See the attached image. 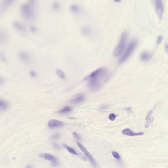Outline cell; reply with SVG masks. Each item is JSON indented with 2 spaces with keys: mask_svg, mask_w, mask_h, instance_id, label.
Here are the masks:
<instances>
[{
  "mask_svg": "<svg viewBox=\"0 0 168 168\" xmlns=\"http://www.w3.org/2000/svg\"><path fill=\"white\" fill-rule=\"evenodd\" d=\"M9 104L7 102L2 99H0V109H5L8 107Z\"/></svg>",
  "mask_w": 168,
  "mask_h": 168,
  "instance_id": "obj_20",
  "label": "cell"
},
{
  "mask_svg": "<svg viewBox=\"0 0 168 168\" xmlns=\"http://www.w3.org/2000/svg\"><path fill=\"white\" fill-rule=\"evenodd\" d=\"M86 98V96L83 93H79L76 95L71 99L70 102L74 104L81 103Z\"/></svg>",
  "mask_w": 168,
  "mask_h": 168,
  "instance_id": "obj_10",
  "label": "cell"
},
{
  "mask_svg": "<svg viewBox=\"0 0 168 168\" xmlns=\"http://www.w3.org/2000/svg\"><path fill=\"white\" fill-rule=\"evenodd\" d=\"M63 147L69 151V152L71 153V154H73L76 155H78L77 153L73 148L68 146L67 145L65 144H63Z\"/></svg>",
  "mask_w": 168,
  "mask_h": 168,
  "instance_id": "obj_21",
  "label": "cell"
},
{
  "mask_svg": "<svg viewBox=\"0 0 168 168\" xmlns=\"http://www.w3.org/2000/svg\"><path fill=\"white\" fill-rule=\"evenodd\" d=\"M124 109L128 112H129L130 111H131L132 110L131 108V107H126L124 108Z\"/></svg>",
  "mask_w": 168,
  "mask_h": 168,
  "instance_id": "obj_34",
  "label": "cell"
},
{
  "mask_svg": "<svg viewBox=\"0 0 168 168\" xmlns=\"http://www.w3.org/2000/svg\"><path fill=\"white\" fill-rule=\"evenodd\" d=\"M8 36L6 32L3 30H0V45L6 44L8 41Z\"/></svg>",
  "mask_w": 168,
  "mask_h": 168,
  "instance_id": "obj_13",
  "label": "cell"
},
{
  "mask_svg": "<svg viewBox=\"0 0 168 168\" xmlns=\"http://www.w3.org/2000/svg\"><path fill=\"white\" fill-rule=\"evenodd\" d=\"M52 7L55 10L57 11L60 9L61 7V5L58 2L54 1L52 3Z\"/></svg>",
  "mask_w": 168,
  "mask_h": 168,
  "instance_id": "obj_23",
  "label": "cell"
},
{
  "mask_svg": "<svg viewBox=\"0 0 168 168\" xmlns=\"http://www.w3.org/2000/svg\"><path fill=\"white\" fill-rule=\"evenodd\" d=\"M72 109L70 106H66L60 110L59 112L60 113H67L72 111Z\"/></svg>",
  "mask_w": 168,
  "mask_h": 168,
  "instance_id": "obj_19",
  "label": "cell"
},
{
  "mask_svg": "<svg viewBox=\"0 0 168 168\" xmlns=\"http://www.w3.org/2000/svg\"><path fill=\"white\" fill-rule=\"evenodd\" d=\"M137 45L138 42L136 40L134 39L131 41L124 53L120 58V63H123L128 59L135 50Z\"/></svg>",
  "mask_w": 168,
  "mask_h": 168,
  "instance_id": "obj_4",
  "label": "cell"
},
{
  "mask_svg": "<svg viewBox=\"0 0 168 168\" xmlns=\"http://www.w3.org/2000/svg\"><path fill=\"white\" fill-rule=\"evenodd\" d=\"M40 157L43 158L45 159L51 161L52 162V165L56 166L58 165V163L57 158L55 156L49 153H44L41 154L39 156Z\"/></svg>",
  "mask_w": 168,
  "mask_h": 168,
  "instance_id": "obj_8",
  "label": "cell"
},
{
  "mask_svg": "<svg viewBox=\"0 0 168 168\" xmlns=\"http://www.w3.org/2000/svg\"><path fill=\"white\" fill-rule=\"evenodd\" d=\"M127 38V32L124 31L123 32L120 37L119 43L114 50V55L115 57H118L122 53L126 45Z\"/></svg>",
  "mask_w": 168,
  "mask_h": 168,
  "instance_id": "obj_3",
  "label": "cell"
},
{
  "mask_svg": "<svg viewBox=\"0 0 168 168\" xmlns=\"http://www.w3.org/2000/svg\"><path fill=\"white\" fill-rule=\"evenodd\" d=\"M4 81V79L2 77H1L0 76V85L2 84L3 83Z\"/></svg>",
  "mask_w": 168,
  "mask_h": 168,
  "instance_id": "obj_35",
  "label": "cell"
},
{
  "mask_svg": "<svg viewBox=\"0 0 168 168\" xmlns=\"http://www.w3.org/2000/svg\"><path fill=\"white\" fill-rule=\"evenodd\" d=\"M116 117V115L114 114H111L109 116V119L112 120V121L114 120L115 119Z\"/></svg>",
  "mask_w": 168,
  "mask_h": 168,
  "instance_id": "obj_32",
  "label": "cell"
},
{
  "mask_svg": "<svg viewBox=\"0 0 168 168\" xmlns=\"http://www.w3.org/2000/svg\"><path fill=\"white\" fill-rule=\"evenodd\" d=\"M122 133L125 135L129 136H141L143 135L144 133L143 132L135 133L129 129H125L122 130Z\"/></svg>",
  "mask_w": 168,
  "mask_h": 168,
  "instance_id": "obj_14",
  "label": "cell"
},
{
  "mask_svg": "<svg viewBox=\"0 0 168 168\" xmlns=\"http://www.w3.org/2000/svg\"><path fill=\"white\" fill-rule=\"evenodd\" d=\"M151 58V55L148 52H144L141 54L140 59L144 62H146L150 60Z\"/></svg>",
  "mask_w": 168,
  "mask_h": 168,
  "instance_id": "obj_15",
  "label": "cell"
},
{
  "mask_svg": "<svg viewBox=\"0 0 168 168\" xmlns=\"http://www.w3.org/2000/svg\"><path fill=\"white\" fill-rule=\"evenodd\" d=\"M29 75L31 77H35L37 76V73L35 71H33V70H31L29 72Z\"/></svg>",
  "mask_w": 168,
  "mask_h": 168,
  "instance_id": "obj_28",
  "label": "cell"
},
{
  "mask_svg": "<svg viewBox=\"0 0 168 168\" xmlns=\"http://www.w3.org/2000/svg\"><path fill=\"white\" fill-rule=\"evenodd\" d=\"M56 75L61 79H64L66 78V75L64 72L62 70L60 69H56L55 71Z\"/></svg>",
  "mask_w": 168,
  "mask_h": 168,
  "instance_id": "obj_17",
  "label": "cell"
},
{
  "mask_svg": "<svg viewBox=\"0 0 168 168\" xmlns=\"http://www.w3.org/2000/svg\"><path fill=\"white\" fill-rule=\"evenodd\" d=\"M0 60L3 63H6L8 62L7 57L3 52H0Z\"/></svg>",
  "mask_w": 168,
  "mask_h": 168,
  "instance_id": "obj_22",
  "label": "cell"
},
{
  "mask_svg": "<svg viewBox=\"0 0 168 168\" xmlns=\"http://www.w3.org/2000/svg\"><path fill=\"white\" fill-rule=\"evenodd\" d=\"M77 145H78V147L80 149V150L83 153H84L86 156L88 158L89 161H90V162L94 166L96 167V163L94 159L93 158L92 156L90 154L87 150L86 149V148L85 147L81 144L79 143H77Z\"/></svg>",
  "mask_w": 168,
  "mask_h": 168,
  "instance_id": "obj_6",
  "label": "cell"
},
{
  "mask_svg": "<svg viewBox=\"0 0 168 168\" xmlns=\"http://www.w3.org/2000/svg\"><path fill=\"white\" fill-rule=\"evenodd\" d=\"M60 137V135L59 134H56L53 135L52 136V138L54 139H59Z\"/></svg>",
  "mask_w": 168,
  "mask_h": 168,
  "instance_id": "obj_33",
  "label": "cell"
},
{
  "mask_svg": "<svg viewBox=\"0 0 168 168\" xmlns=\"http://www.w3.org/2000/svg\"><path fill=\"white\" fill-rule=\"evenodd\" d=\"M27 2L32 5L35 6L37 2V0H28Z\"/></svg>",
  "mask_w": 168,
  "mask_h": 168,
  "instance_id": "obj_29",
  "label": "cell"
},
{
  "mask_svg": "<svg viewBox=\"0 0 168 168\" xmlns=\"http://www.w3.org/2000/svg\"><path fill=\"white\" fill-rule=\"evenodd\" d=\"M109 77V73L106 68L101 67L96 69L86 76L87 86L89 90L95 92L99 90L107 81Z\"/></svg>",
  "mask_w": 168,
  "mask_h": 168,
  "instance_id": "obj_1",
  "label": "cell"
},
{
  "mask_svg": "<svg viewBox=\"0 0 168 168\" xmlns=\"http://www.w3.org/2000/svg\"><path fill=\"white\" fill-rule=\"evenodd\" d=\"M112 154L113 156L114 157V158H115L117 159H120V156L119 154L117 152H116L115 151H112Z\"/></svg>",
  "mask_w": 168,
  "mask_h": 168,
  "instance_id": "obj_26",
  "label": "cell"
},
{
  "mask_svg": "<svg viewBox=\"0 0 168 168\" xmlns=\"http://www.w3.org/2000/svg\"><path fill=\"white\" fill-rule=\"evenodd\" d=\"M19 58L21 61L24 63H28L32 60L31 55L25 51L20 52L19 54Z\"/></svg>",
  "mask_w": 168,
  "mask_h": 168,
  "instance_id": "obj_7",
  "label": "cell"
},
{
  "mask_svg": "<svg viewBox=\"0 0 168 168\" xmlns=\"http://www.w3.org/2000/svg\"><path fill=\"white\" fill-rule=\"evenodd\" d=\"M163 40V37L162 36H159L157 39V44L158 45H160L162 42Z\"/></svg>",
  "mask_w": 168,
  "mask_h": 168,
  "instance_id": "obj_27",
  "label": "cell"
},
{
  "mask_svg": "<svg viewBox=\"0 0 168 168\" xmlns=\"http://www.w3.org/2000/svg\"><path fill=\"white\" fill-rule=\"evenodd\" d=\"M34 6L27 2L22 5L21 7V13L26 20L30 21L35 17Z\"/></svg>",
  "mask_w": 168,
  "mask_h": 168,
  "instance_id": "obj_2",
  "label": "cell"
},
{
  "mask_svg": "<svg viewBox=\"0 0 168 168\" xmlns=\"http://www.w3.org/2000/svg\"><path fill=\"white\" fill-rule=\"evenodd\" d=\"M81 32L83 35L86 36H89L91 34L90 29L87 26L82 27L81 29Z\"/></svg>",
  "mask_w": 168,
  "mask_h": 168,
  "instance_id": "obj_18",
  "label": "cell"
},
{
  "mask_svg": "<svg viewBox=\"0 0 168 168\" xmlns=\"http://www.w3.org/2000/svg\"><path fill=\"white\" fill-rule=\"evenodd\" d=\"M16 0H3L0 5V13H3Z\"/></svg>",
  "mask_w": 168,
  "mask_h": 168,
  "instance_id": "obj_9",
  "label": "cell"
},
{
  "mask_svg": "<svg viewBox=\"0 0 168 168\" xmlns=\"http://www.w3.org/2000/svg\"><path fill=\"white\" fill-rule=\"evenodd\" d=\"M154 120V119L153 117H151L149 118V119L147 120V121L145 125V127L146 128H148L151 123Z\"/></svg>",
  "mask_w": 168,
  "mask_h": 168,
  "instance_id": "obj_24",
  "label": "cell"
},
{
  "mask_svg": "<svg viewBox=\"0 0 168 168\" xmlns=\"http://www.w3.org/2000/svg\"><path fill=\"white\" fill-rule=\"evenodd\" d=\"M115 2H120L121 1V0H114Z\"/></svg>",
  "mask_w": 168,
  "mask_h": 168,
  "instance_id": "obj_36",
  "label": "cell"
},
{
  "mask_svg": "<svg viewBox=\"0 0 168 168\" xmlns=\"http://www.w3.org/2000/svg\"><path fill=\"white\" fill-rule=\"evenodd\" d=\"M13 26L16 30L21 33H24L26 31L25 27L21 22L15 21L13 23Z\"/></svg>",
  "mask_w": 168,
  "mask_h": 168,
  "instance_id": "obj_11",
  "label": "cell"
},
{
  "mask_svg": "<svg viewBox=\"0 0 168 168\" xmlns=\"http://www.w3.org/2000/svg\"><path fill=\"white\" fill-rule=\"evenodd\" d=\"M73 135L75 139L77 140H80L81 138L80 136L76 132H74L73 133Z\"/></svg>",
  "mask_w": 168,
  "mask_h": 168,
  "instance_id": "obj_30",
  "label": "cell"
},
{
  "mask_svg": "<svg viewBox=\"0 0 168 168\" xmlns=\"http://www.w3.org/2000/svg\"><path fill=\"white\" fill-rule=\"evenodd\" d=\"M152 113L153 111L152 110H151L148 112V114L147 115L146 117V120H147L149 119L150 117L152 115Z\"/></svg>",
  "mask_w": 168,
  "mask_h": 168,
  "instance_id": "obj_31",
  "label": "cell"
},
{
  "mask_svg": "<svg viewBox=\"0 0 168 168\" xmlns=\"http://www.w3.org/2000/svg\"><path fill=\"white\" fill-rule=\"evenodd\" d=\"M30 30L32 33H35L37 32V29L35 26L32 25L30 27Z\"/></svg>",
  "mask_w": 168,
  "mask_h": 168,
  "instance_id": "obj_25",
  "label": "cell"
},
{
  "mask_svg": "<svg viewBox=\"0 0 168 168\" xmlns=\"http://www.w3.org/2000/svg\"><path fill=\"white\" fill-rule=\"evenodd\" d=\"M70 10L73 13L77 14L80 11V8L76 4H72L70 6Z\"/></svg>",
  "mask_w": 168,
  "mask_h": 168,
  "instance_id": "obj_16",
  "label": "cell"
},
{
  "mask_svg": "<svg viewBox=\"0 0 168 168\" xmlns=\"http://www.w3.org/2000/svg\"><path fill=\"white\" fill-rule=\"evenodd\" d=\"M156 13L160 19L162 18L164 11L163 0H153Z\"/></svg>",
  "mask_w": 168,
  "mask_h": 168,
  "instance_id": "obj_5",
  "label": "cell"
},
{
  "mask_svg": "<svg viewBox=\"0 0 168 168\" xmlns=\"http://www.w3.org/2000/svg\"><path fill=\"white\" fill-rule=\"evenodd\" d=\"M48 125L51 128L60 127L63 126L64 123L59 120H52L48 121Z\"/></svg>",
  "mask_w": 168,
  "mask_h": 168,
  "instance_id": "obj_12",
  "label": "cell"
}]
</instances>
